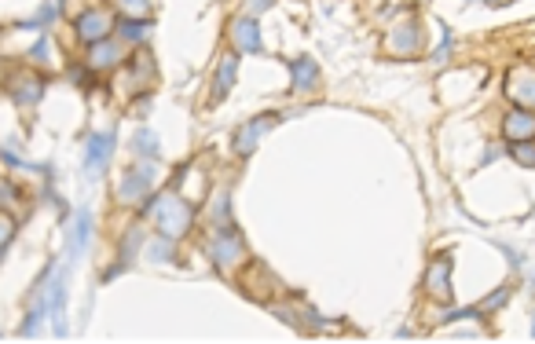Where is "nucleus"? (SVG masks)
<instances>
[{
  "label": "nucleus",
  "mask_w": 535,
  "mask_h": 344,
  "mask_svg": "<svg viewBox=\"0 0 535 344\" xmlns=\"http://www.w3.org/2000/svg\"><path fill=\"white\" fill-rule=\"evenodd\" d=\"M140 209H143V216H151L158 223V231L165 235V238H172V242L184 238L187 227H191V220H194V209L180 198V194H172V191L151 194V198L143 202Z\"/></svg>",
  "instance_id": "nucleus-1"
},
{
  "label": "nucleus",
  "mask_w": 535,
  "mask_h": 344,
  "mask_svg": "<svg viewBox=\"0 0 535 344\" xmlns=\"http://www.w3.org/2000/svg\"><path fill=\"white\" fill-rule=\"evenodd\" d=\"M209 256H213L217 268H235V264H242V256H246V242H242V235L235 227H224V231H217L213 242H209Z\"/></svg>",
  "instance_id": "nucleus-2"
},
{
  "label": "nucleus",
  "mask_w": 535,
  "mask_h": 344,
  "mask_svg": "<svg viewBox=\"0 0 535 344\" xmlns=\"http://www.w3.org/2000/svg\"><path fill=\"white\" fill-rule=\"evenodd\" d=\"M74 29H77V37L85 41V44H95V41L110 37V29H114V22H110V15H107V11H100V8H88V11H81L77 19H74Z\"/></svg>",
  "instance_id": "nucleus-3"
},
{
  "label": "nucleus",
  "mask_w": 535,
  "mask_h": 344,
  "mask_svg": "<svg viewBox=\"0 0 535 344\" xmlns=\"http://www.w3.org/2000/svg\"><path fill=\"white\" fill-rule=\"evenodd\" d=\"M110 154H114V132H95L88 136V151H85V172L95 176L107 169Z\"/></svg>",
  "instance_id": "nucleus-4"
},
{
  "label": "nucleus",
  "mask_w": 535,
  "mask_h": 344,
  "mask_svg": "<svg viewBox=\"0 0 535 344\" xmlns=\"http://www.w3.org/2000/svg\"><path fill=\"white\" fill-rule=\"evenodd\" d=\"M8 95L19 106H34V103H41V95H44V81L34 77V74H15L8 81Z\"/></svg>",
  "instance_id": "nucleus-5"
},
{
  "label": "nucleus",
  "mask_w": 535,
  "mask_h": 344,
  "mask_svg": "<svg viewBox=\"0 0 535 344\" xmlns=\"http://www.w3.org/2000/svg\"><path fill=\"white\" fill-rule=\"evenodd\" d=\"M426 289H429V297H436V301H451V297H455V293H451V260L447 256H436L429 264Z\"/></svg>",
  "instance_id": "nucleus-6"
},
{
  "label": "nucleus",
  "mask_w": 535,
  "mask_h": 344,
  "mask_svg": "<svg viewBox=\"0 0 535 344\" xmlns=\"http://www.w3.org/2000/svg\"><path fill=\"white\" fill-rule=\"evenodd\" d=\"M48 311H52L55 337H67V271H62L52 282V289H48Z\"/></svg>",
  "instance_id": "nucleus-7"
},
{
  "label": "nucleus",
  "mask_w": 535,
  "mask_h": 344,
  "mask_svg": "<svg viewBox=\"0 0 535 344\" xmlns=\"http://www.w3.org/2000/svg\"><path fill=\"white\" fill-rule=\"evenodd\" d=\"M506 92H510V99H513V103H521V106H535V70H531V67L513 70V74L506 77Z\"/></svg>",
  "instance_id": "nucleus-8"
},
{
  "label": "nucleus",
  "mask_w": 535,
  "mask_h": 344,
  "mask_svg": "<svg viewBox=\"0 0 535 344\" xmlns=\"http://www.w3.org/2000/svg\"><path fill=\"white\" fill-rule=\"evenodd\" d=\"M231 41H235L238 52H246V55H257V52L264 48V44H261V29H257V22L246 19V15L231 22Z\"/></svg>",
  "instance_id": "nucleus-9"
},
{
  "label": "nucleus",
  "mask_w": 535,
  "mask_h": 344,
  "mask_svg": "<svg viewBox=\"0 0 535 344\" xmlns=\"http://www.w3.org/2000/svg\"><path fill=\"white\" fill-rule=\"evenodd\" d=\"M235 74H238V55H224L220 67L213 74V92H209V103H224L228 99V92L235 85Z\"/></svg>",
  "instance_id": "nucleus-10"
},
{
  "label": "nucleus",
  "mask_w": 535,
  "mask_h": 344,
  "mask_svg": "<svg viewBox=\"0 0 535 344\" xmlns=\"http://www.w3.org/2000/svg\"><path fill=\"white\" fill-rule=\"evenodd\" d=\"M151 184H154L151 169H133V172H125V176H121V184H118V198H121V202H140L143 194L151 191Z\"/></svg>",
  "instance_id": "nucleus-11"
},
{
  "label": "nucleus",
  "mask_w": 535,
  "mask_h": 344,
  "mask_svg": "<svg viewBox=\"0 0 535 344\" xmlns=\"http://www.w3.org/2000/svg\"><path fill=\"white\" fill-rule=\"evenodd\" d=\"M271 121H275V113H261V118H253L246 128H238V132H235V151L238 154H253L257 151V139L268 132Z\"/></svg>",
  "instance_id": "nucleus-12"
},
{
  "label": "nucleus",
  "mask_w": 535,
  "mask_h": 344,
  "mask_svg": "<svg viewBox=\"0 0 535 344\" xmlns=\"http://www.w3.org/2000/svg\"><path fill=\"white\" fill-rule=\"evenodd\" d=\"M118 62H121V48L110 41V37L95 41V44L88 48V70H114Z\"/></svg>",
  "instance_id": "nucleus-13"
},
{
  "label": "nucleus",
  "mask_w": 535,
  "mask_h": 344,
  "mask_svg": "<svg viewBox=\"0 0 535 344\" xmlns=\"http://www.w3.org/2000/svg\"><path fill=\"white\" fill-rule=\"evenodd\" d=\"M290 77H294V92H312L319 85V67H316V59H290Z\"/></svg>",
  "instance_id": "nucleus-14"
},
{
  "label": "nucleus",
  "mask_w": 535,
  "mask_h": 344,
  "mask_svg": "<svg viewBox=\"0 0 535 344\" xmlns=\"http://www.w3.org/2000/svg\"><path fill=\"white\" fill-rule=\"evenodd\" d=\"M506 136L517 143V139H531L535 136V113L531 110H513L506 118Z\"/></svg>",
  "instance_id": "nucleus-15"
},
{
  "label": "nucleus",
  "mask_w": 535,
  "mask_h": 344,
  "mask_svg": "<svg viewBox=\"0 0 535 344\" xmlns=\"http://www.w3.org/2000/svg\"><path fill=\"white\" fill-rule=\"evenodd\" d=\"M88 238H92V212H88V209H81V212H77V220H74V245H70V260H77L81 253H85Z\"/></svg>",
  "instance_id": "nucleus-16"
},
{
  "label": "nucleus",
  "mask_w": 535,
  "mask_h": 344,
  "mask_svg": "<svg viewBox=\"0 0 535 344\" xmlns=\"http://www.w3.org/2000/svg\"><path fill=\"white\" fill-rule=\"evenodd\" d=\"M140 242H143V231H140V227H128V231H125V238H121V260H118V264L107 271V278H114L121 268H128V264H133V256H136V249H140Z\"/></svg>",
  "instance_id": "nucleus-17"
},
{
  "label": "nucleus",
  "mask_w": 535,
  "mask_h": 344,
  "mask_svg": "<svg viewBox=\"0 0 535 344\" xmlns=\"http://www.w3.org/2000/svg\"><path fill=\"white\" fill-rule=\"evenodd\" d=\"M388 48H393V52H418V48H421V29L414 22L400 26V34L388 37Z\"/></svg>",
  "instance_id": "nucleus-18"
},
{
  "label": "nucleus",
  "mask_w": 535,
  "mask_h": 344,
  "mask_svg": "<svg viewBox=\"0 0 535 344\" xmlns=\"http://www.w3.org/2000/svg\"><path fill=\"white\" fill-rule=\"evenodd\" d=\"M59 11H62V0H44V8L29 22H19V29H48V26L59 19Z\"/></svg>",
  "instance_id": "nucleus-19"
},
{
  "label": "nucleus",
  "mask_w": 535,
  "mask_h": 344,
  "mask_svg": "<svg viewBox=\"0 0 535 344\" xmlns=\"http://www.w3.org/2000/svg\"><path fill=\"white\" fill-rule=\"evenodd\" d=\"M118 34H121V41H128V44H140V41H147V34H151V22L147 19H125L118 22Z\"/></svg>",
  "instance_id": "nucleus-20"
},
{
  "label": "nucleus",
  "mask_w": 535,
  "mask_h": 344,
  "mask_svg": "<svg viewBox=\"0 0 535 344\" xmlns=\"http://www.w3.org/2000/svg\"><path fill=\"white\" fill-rule=\"evenodd\" d=\"M133 151L140 158H158V136L151 132V128H140V132L133 136Z\"/></svg>",
  "instance_id": "nucleus-21"
},
{
  "label": "nucleus",
  "mask_w": 535,
  "mask_h": 344,
  "mask_svg": "<svg viewBox=\"0 0 535 344\" xmlns=\"http://www.w3.org/2000/svg\"><path fill=\"white\" fill-rule=\"evenodd\" d=\"M172 238H165V235H158L154 242H151V249H147V256L154 260V264H169V260H172Z\"/></svg>",
  "instance_id": "nucleus-22"
},
{
  "label": "nucleus",
  "mask_w": 535,
  "mask_h": 344,
  "mask_svg": "<svg viewBox=\"0 0 535 344\" xmlns=\"http://www.w3.org/2000/svg\"><path fill=\"white\" fill-rule=\"evenodd\" d=\"M510 154L521 161V165H535V143H531V139H517V143L510 146Z\"/></svg>",
  "instance_id": "nucleus-23"
},
{
  "label": "nucleus",
  "mask_w": 535,
  "mask_h": 344,
  "mask_svg": "<svg viewBox=\"0 0 535 344\" xmlns=\"http://www.w3.org/2000/svg\"><path fill=\"white\" fill-rule=\"evenodd\" d=\"M118 8L128 15V19H143L151 11V0H118Z\"/></svg>",
  "instance_id": "nucleus-24"
},
{
  "label": "nucleus",
  "mask_w": 535,
  "mask_h": 344,
  "mask_svg": "<svg viewBox=\"0 0 535 344\" xmlns=\"http://www.w3.org/2000/svg\"><path fill=\"white\" fill-rule=\"evenodd\" d=\"M48 55H52V48H48V37H41L34 48H29V62H37V67H44Z\"/></svg>",
  "instance_id": "nucleus-25"
},
{
  "label": "nucleus",
  "mask_w": 535,
  "mask_h": 344,
  "mask_svg": "<svg viewBox=\"0 0 535 344\" xmlns=\"http://www.w3.org/2000/svg\"><path fill=\"white\" fill-rule=\"evenodd\" d=\"M15 238V220L8 216V212L4 209H0V249H4V245Z\"/></svg>",
  "instance_id": "nucleus-26"
},
{
  "label": "nucleus",
  "mask_w": 535,
  "mask_h": 344,
  "mask_svg": "<svg viewBox=\"0 0 535 344\" xmlns=\"http://www.w3.org/2000/svg\"><path fill=\"white\" fill-rule=\"evenodd\" d=\"M506 301H510V286H502V289H495L484 304H477V308H480V311H495L499 304H506Z\"/></svg>",
  "instance_id": "nucleus-27"
},
{
  "label": "nucleus",
  "mask_w": 535,
  "mask_h": 344,
  "mask_svg": "<svg viewBox=\"0 0 535 344\" xmlns=\"http://www.w3.org/2000/svg\"><path fill=\"white\" fill-rule=\"evenodd\" d=\"M440 29H444V41H440V48L433 52V62H444V59H447V52H451V44H455V37H451V29H447V26H440Z\"/></svg>",
  "instance_id": "nucleus-28"
},
{
  "label": "nucleus",
  "mask_w": 535,
  "mask_h": 344,
  "mask_svg": "<svg viewBox=\"0 0 535 344\" xmlns=\"http://www.w3.org/2000/svg\"><path fill=\"white\" fill-rule=\"evenodd\" d=\"M15 202H19V191H15L11 184H8V179H0V205H15Z\"/></svg>",
  "instance_id": "nucleus-29"
},
{
  "label": "nucleus",
  "mask_w": 535,
  "mask_h": 344,
  "mask_svg": "<svg viewBox=\"0 0 535 344\" xmlns=\"http://www.w3.org/2000/svg\"><path fill=\"white\" fill-rule=\"evenodd\" d=\"M213 220L228 223V194H220V198L213 202Z\"/></svg>",
  "instance_id": "nucleus-30"
},
{
  "label": "nucleus",
  "mask_w": 535,
  "mask_h": 344,
  "mask_svg": "<svg viewBox=\"0 0 535 344\" xmlns=\"http://www.w3.org/2000/svg\"><path fill=\"white\" fill-rule=\"evenodd\" d=\"M70 77L77 81V85H92V70H88V67H74Z\"/></svg>",
  "instance_id": "nucleus-31"
},
{
  "label": "nucleus",
  "mask_w": 535,
  "mask_h": 344,
  "mask_svg": "<svg viewBox=\"0 0 535 344\" xmlns=\"http://www.w3.org/2000/svg\"><path fill=\"white\" fill-rule=\"evenodd\" d=\"M495 158H499V146H492V151H488V154H484V158H480V165H492V161H495Z\"/></svg>",
  "instance_id": "nucleus-32"
},
{
  "label": "nucleus",
  "mask_w": 535,
  "mask_h": 344,
  "mask_svg": "<svg viewBox=\"0 0 535 344\" xmlns=\"http://www.w3.org/2000/svg\"><path fill=\"white\" fill-rule=\"evenodd\" d=\"M531 289H535V275H531Z\"/></svg>",
  "instance_id": "nucleus-33"
},
{
  "label": "nucleus",
  "mask_w": 535,
  "mask_h": 344,
  "mask_svg": "<svg viewBox=\"0 0 535 344\" xmlns=\"http://www.w3.org/2000/svg\"><path fill=\"white\" fill-rule=\"evenodd\" d=\"M531 337H535V322H531Z\"/></svg>",
  "instance_id": "nucleus-34"
}]
</instances>
